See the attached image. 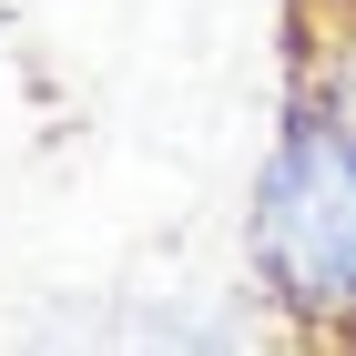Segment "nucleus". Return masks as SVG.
<instances>
[{
	"mask_svg": "<svg viewBox=\"0 0 356 356\" xmlns=\"http://www.w3.org/2000/svg\"><path fill=\"white\" fill-rule=\"evenodd\" d=\"M305 92H316V102H336V112H346V122H356V31H346V41H336L326 61H316V82H305Z\"/></svg>",
	"mask_w": 356,
	"mask_h": 356,
	"instance_id": "nucleus-2",
	"label": "nucleus"
},
{
	"mask_svg": "<svg viewBox=\"0 0 356 356\" xmlns=\"http://www.w3.org/2000/svg\"><path fill=\"white\" fill-rule=\"evenodd\" d=\"M245 254L296 326L356 336V122L316 92H296V112L275 122V153L254 173Z\"/></svg>",
	"mask_w": 356,
	"mask_h": 356,
	"instance_id": "nucleus-1",
	"label": "nucleus"
},
{
	"mask_svg": "<svg viewBox=\"0 0 356 356\" xmlns=\"http://www.w3.org/2000/svg\"><path fill=\"white\" fill-rule=\"evenodd\" d=\"M346 10H356V0H346Z\"/></svg>",
	"mask_w": 356,
	"mask_h": 356,
	"instance_id": "nucleus-3",
	"label": "nucleus"
}]
</instances>
